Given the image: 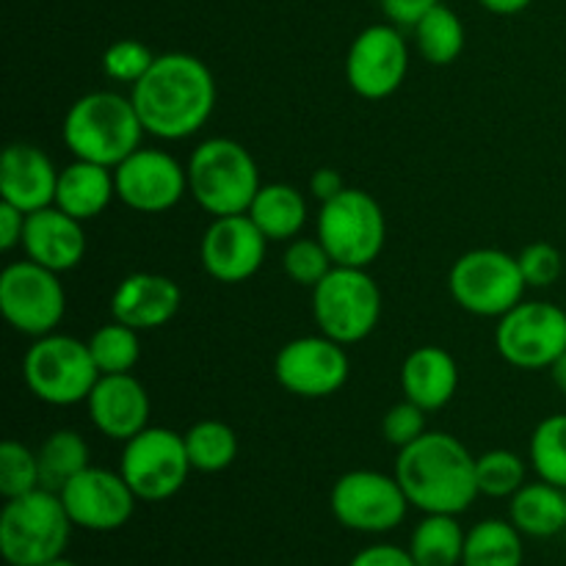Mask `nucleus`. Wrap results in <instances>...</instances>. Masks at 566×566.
Wrapping results in <instances>:
<instances>
[{
	"mask_svg": "<svg viewBox=\"0 0 566 566\" xmlns=\"http://www.w3.org/2000/svg\"><path fill=\"white\" fill-rule=\"evenodd\" d=\"M133 105L144 130L164 142H180L208 125L216 108V77L191 53H164L133 86Z\"/></svg>",
	"mask_w": 566,
	"mask_h": 566,
	"instance_id": "nucleus-1",
	"label": "nucleus"
},
{
	"mask_svg": "<svg viewBox=\"0 0 566 566\" xmlns=\"http://www.w3.org/2000/svg\"><path fill=\"white\" fill-rule=\"evenodd\" d=\"M396 479L409 506L423 514H462L479 492L475 457L446 431H426L396 459Z\"/></svg>",
	"mask_w": 566,
	"mask_h": 566,
	"instance_id": "nucleus-2",
	"label": "nucleus"
},
{
	"mask_svg": "<svg viewBox=\"0 0 566 566\" xmlns=\"http://www.w3.org/2000/svg\"><path fill=\"white\" fill-rule=\"evenodd\" d=\"M144 125L130 97L116 92H88L64 116V144L75 158L116 169L142 147Z\"/></svg>",
	"mask_w": 566,
	"mask_h": 566,
	"instance_id": "nucleus-3",
	"label": "nucleus"
},
{
	"mask_svg": "<svg viewBox=\"0 0 566 566\" xmlns=\"http://www.w3.org/2000/svg\"><path fill=\"white\" fill-rule=\"evenodd\" d=\"M188 193L213 219L247 213L260 191V171L252 153L235 138H208L186 164Z\"/></svg>",
	"mask_w": 566,
	"mask_h": 566,
	"instance_id": "nucleus-4",
	"label": "nucleus"
},
{
	"mask_svg": "<svg viewBox=\"0 0 566 566\" xmlns=\"http://www.w3.org/2000/svg\"><path fill=\"white\" fill-rule=\"evenodd\" d=\"M72 528L59 492L33 490L6 501L0 512V553L9 566H44L64 558Z\"/></svg>",
	"mask_w": 566,
	"mask_h": 566,
	"instance_id": "nucleus-5",
	"label": "nucleus"
},
{
	"mask_svg": "<svg viewBox=\"0 0 566 566\" xmlns=\"http://www.w3.org/2000/svg\"><path fill=\"white\" fill-rule=\"evenodd\" d=\"M22 376L28 390L39 401L50 407H75L88 401L99 370L88 352V343L50 332L44 337H33L22 359Z\"/></svg>",
	"mask_w": 566,
	"mask_h": 566,
	"instance_id": "nucleus-6",
	"label": "nucleus"
},
{
	"mask_svg": "<svg viewBox=\"0 0 566 566\" xmlns=\"http://www.w3.org/2000/svg\"><path fill=\"white\" fill-rule=\"evenodd\" d=\"M313 315L321 335L354 346L374 335L381 318V291L368 269L335 265L313 287Z\"/></svg>",
	"mask_w": 566,
	"mask_h": 566,
	"instance_id": "nucleus-7",
	"label": "nucleus"
},
{
	"mask_svg": "<svg viewBox=\"0 0 566 566\" xmlns=\"http://www.w3.org/2000/svg\"><path fill=\"white\" fill-rule=\"evenodd\" d=\"M318 241L332 254L335 265L368 269L376 263L387 241V221L381 205L363 188H346L321 205Z\"/></svg>",
	"mask_w": 566,
	"mask_h": 566,
	"instance_id": "nucleus-8",
	"label": "nucleus"
},
{
	"mask_svg": "<svg viewBox=\"0 0 566 566\" xmlns=\"http://www.w3.org/2000/svg\"><path fill=\"white\" fill-rule=\"evenodd\" d=\"M451 296L464 313L501 318L523 302L528 282L517 258L503 249H473L453 263L448 274Z\"/></svg>",
	"mask_w": 566,
	"mask_h": 566,
	"instance_id": "nucleus-9",
	"label": "nucleus"
},
{
	"mask_svg": "<svg viewBox=\"0 0 566 566\" xmlns=\"http://www.w3.org/2000/svg\"><path fill=\"white\" fill-rule=\"evenodd\" d=\"M186 440L164 426H147L125 442L119 473L138 501L160 503L175 497L191 473Z\"/></svg>",
	"mask_w": 566,
	"mask_h": 566,
	"instance_id": "nucleus-10",
	"label": "nucleus"
},
{
	"mask_svg": "<svg viewBox=\"0 0 566 566\" xmlns=\"http://www.w3.org/2000/svg\"><path fill=\"white\" fill-rule=\"evenodd\" d=\"M0 310L11 329L28 337H44L64 321V285L55 271L25 258L6 265L0 274Z\"/></svg>",
	"mask_w": 566,
	"mask_h": 566,
	"instance_id": "nucleus-11",
	"label": "nucleus"
},
{
	"mask_svg": "<svg viewBox=\"0 0 566 566\" xmlns=\"http://www.w3.org/2000/svg\"><path fill=\"white\" fill-rule=\"evenodd\" d=\"M495 348L523 370L551 368L566 352V310L553 302H520L497 318Z\"/></svg>",
	"mask_w": 566,
	"mask_h": 566,
	"instance_id": "nucleus-12",
	"label": "nucleus"
},
{
	"mask_svg": "<svg viewBox=\"0 0 566 566\" xmlns=\"http://www.w3.org/2000/svg\"><path fill=\"white\" fill-rule=\"evenodd\" d=\"M329 506L343 528L359 534H387L398 528L409 512V501L396 475L376 470H352L340 475L332 486Z\"/></svg>",
	"mask_w": 566,
	"mask_h": 566,
	"instance_id": "nucleus-13",
	"label": "nucleus"
},
{
	"mask_svg": "<svg viewBox=\"0 0 566 566\" xmlns=\"http://www.w3.org/2000/svg\"><path fill=\"white\" fill-rule=\"evenodd\" d=\"M352 374L346 346L326 335H307L276 352L274 376L282 390L298 398H329L343 390Z\"/></svg>",
	"mask_w": 566,
	"mask_h": 566,
	"instance_id": "nucleus-14",
	"label": "nucleus"
},
{
	"mask_svg": "<svg viewBox=\"0 0 566 566\" xmlns=\"http://www.w3.org/2000/svg\"><path fill=\"white\" fill-rule=\"evenodd\" d=\"M409 70V48L398 25H368L346 55V81L363 99H387L401 88Z\"/></svg>",
	"mask_w": 566,
	"mask_h": 566,
	"instance_id": "nucleus-15",
	"label": "nucleus"
},
{
	"mask_svg": "<svg viewBox=\"0 0 566 566\" xmlns=\"http://www.w3.org/2000/svg\"><path fill=\"white\" fill-rule=\"evenodd\" d=\"M116 199L136 213H166L188 193V169L164 149L127 155L114 169Z\"/></svg>",
	"mask_w": 566,
	"mask_h": 566,
	"instance_id": "nucleus-16",
	"label": "nucleus"
},
{
	"mask_svg": "<svg viewBox=\"0 0 566 566\" xmlns=\"http://www.w3.org/2000/svg\"><path fill=\"white\" fill-rule=\"evenodd\" d=\"M59 495L72 525L83 531H97V534L119 531L122 525L130 523L138 501L122 473H111L103 468H86Z\"/></svg>",
	"mask_w": 566,
	"mask_h": 566,
	"instance_id": "nucleus-17",
	"label": "nucleus"
},
{
	"mask_svg": "<svg viewBox=\"0 0 566 566\" xmlns=\"http://www.w3.org/2000/svg\"><path fill=\"white\" fill-rule=\"evenodd\" d=\"M265 247H269V238L247 213L221 216L205 230L199 258L216 282L238 285L258 274L265 260Z\"/></svg>",
	"mask_w": 566,
	"mask_h": 566,
	"instance_id": "nucleus-18",
	"label": "nucleus"
},
{
	"mask_svg": "<svg viewBox=\"0 0 566 566\" xmlns=\"http://www.w3.org/2000/svg\"><path fill=\"white\" fill-rule=\"evenodd\" d=\"M94 429L116 442H127L149 426V396L133 374L99 376L88 396Z\"/></svg>",
	"mask_w": 566,
	"mask_h": 566,
	"instance_id": "nucleus-19",
	"label": "nucleus"
},
{
	"mask_svg": "<svg viewBox=\"0 0 566 566\" xmlns=\"http://www.w3.org/2000/svg\"><path fill=\"white\" fill-rule=\"evenodd\" d=\"M182 291L175 280L153 271H136L116 285L111 315L136 332L160 329L180 313Z\"/></svg>",
	"mask_w": 566,
	"mask_h": 566,
	"instance_id": "nucleus-20",
	"label": "nucleus"
},
{
	"mask_svg": "<svg viewBox=\"0 0 566 566\" xmlns=\"http://www.w3.org/2000/svg\"><path fill=\"white\" fill-rule=\"evenodd\" d=\"M59 169L53 160L33 144H9L0 160V202L36 213L55 202Z\"/></svg>",
	"mask_w": 566,
	"mask_h": 566,
	"instance_id": "nucleus-21",
	"label": "nucleus"
},
{
	"mask_svg": "<svg viewBox=\"0 0 566 566\" xmlns=\"http://www.w3.org/2000/svg\"><path fill=\"white\" fill-rule=\"evenodd\" d=\"M22 249H25L28 260L55 271V274L77 269L81 260L86 258L83 221L72 219L70 213H64L55 205L36 210V213H28Z\"/></svg>",
	"mask_w": 566,
	"mask_h": 566,
	"instance_id": "nucleus-22",
	"label": "nucleus"
},
{
	"mask_svg": "<svg viewBox=\"0 0 566 566\" xmlns=\"http://www.w3.org/2000/svg\"><path fill=\"white\" fill-rule=\"evenodd\" d=\"M403 398L418 403L423 412L448 407L459 390V365L446 348L420 346L403 359L401 368Z\"/></svg>",
	"mask_w": 566,
	"mask_h": 566,
	"instance_id": "nucleus-23",
	"label": "nucleus"
},
{
	"mask_svg": "<svg viewBox=\"0 0 566 566\" xmlns=\"http://www.w3.org/2000/svg\"><path fill=\"white\" fill-rule=\"evenodd\" d=\"M114 197V169L75 158L70 166L59 171V188H55L53 205L64 210V213H70L72 219L92 221L108 208Z\"/></svg>",
	"mask_w": 566,
	"mask_h": 566,
	"instance_id": "nucleus-24",
	"label": "nucleus"
},
{
	"mask_svg": "<svg viewBox=\"0 0 566 566\" xmlns=\"http://www.w3.org/2000/svg\"><path fill=\"white\" fill-rule=\"evenodd\" d=\"M512 525L531 539H551L566 531V490L547 481H531L509 503Z\"/></svg>",
	"mask_w": 566,
	"mask_h": 566,
	"instance_id": "nucleus-25",
	"label": "nucleus"
},
{
	"mask_svg": "<svg viewBox=\"0 0 566 566\" xmlns=\"http://www.w3.org/2000/svg\"><path fill=\"white\" fill-rule=\"evenodd\" d=\"M247 216L269 241H287V238H296L307 224V199L287 182H269V186H260Z\"/></svg>",
	"mask_w": 566,
	"mask_h": 566,
	"instance_id": "nucleus-26",
	"label": "nucleus"
},
{
	"mask_svg": "<svg viewBox=\"0 0 566 566\" xmlns=\"http://www.w3.org/2000/svg\"><path fill=\"white\" fill-rule=\"evenodd\" d=\"M468 534L459 525L457 514H426L412 531L409 553L418 566H459L464 556Z\"/></svg>",
	"mask_w": 566,
	"mask_h": 566,
	"instance_id": "nucleus-27",
	"label": "nucleus"
},
{
	"mask_svg": "<svg viewBox=\"0 0 566 566\" xmlns=\"http://www.w3.org/2000/svg\"><path fill=\"white\" fill-rule=\"evenodd\" d=\"M523 534L512 520H481L468 531L462 566H523Z\"/></svg>",
	"mask_w": 566,
	"mask_h": 566,
	"instance_id": "nucleus-28",
	"label": "nucleus"
},
{
	"mask_svg": "<svg viewBox=\"0 0 566 566\" xmlns=\"http://www.w3.org/2000/svg\"><path fill=\"white\" fill-rule=\"evenodd\" d=\"M39 475H42V490L61 492L77 473L92 468V451L88 442L77 431L61 429L53 431L48 440L39 446Z\"/></svg>",
	"mask_w": 566,
	"mask_h": 566,
	"instance_id": "nucleus-29",
	"label": "nucleus"
},
{
	"mask_svg": "<svg viewBox=\"0 0 566 566\" xmlns=\"http://www.w3.org/2000/svg\"><path fill=\"white\" fill-rule=\"evenodd\" d=\"M415 42L420 55L434 66H448L462 55L464 25L459 14L448 6L437 3L423 20L415 25Z\"/></svg>",
	"mask_w": 566,
	"mask_h": 566,
	"instance_id": "nucleus-30",
	"label": "nucleus"
},
{
	"mask_svg": "<svg viewBox=\"0 0 566 566\" xmlns=\"http://www.w3.org/2000/svg\"><path fill=\"white\" fill-rule=\"evenodd\" d=\"M191 468L199 473H221L238 457V437L221 420H199L182 434Z\"/></svg>",
	"mask_w": 566,
	"mask_h": 566,
	"instance_id": "nucleus-31",
	"label": "nucleus"
},
{
	"mask_svg": "<svg viewBox=\"0 0 566 566\" xmlns=\"http://www.w3.org/2000/svg\"><path fill=\"white\" fill-rule=\"evenodd\" d=\"M88 352H92L94 365H97L99 376L111 374H133V368L142 359V343H138V332L130 326L105 324L88 337Z\"/></svg>",
	"mask_w": 566,
	"mask_h": 566,
	"instance_id": "nucleus-32",
	"label": "nucleus"
},
{
	"mask_svg": "<svg viewBox=\"0 0 566 566\" xmlns=\"http://www.w3.org/2000/svg\"><path fill=\"white\" fill-rule=\"evenodd\" d=\"M531 468L547 484L566 490V415H551L531 434Z\"/></svg>",
	"mask_w": 566,
	"mask_h": 566,
	"instance_id": "nucleus-33",
	"label": "nucleus"
},
{
	"mask_svg": "<svg viewBox=\"0 0 566 566\" xmlns=\"http://www.w3.org/2000/svg\"><path fill=\"white\" fill-rule=\"evenodd\" d=\"M525 473L528 468L523 459L503 448L475 457V481L479 492L486 497H512L525 484Z\"/></svg>",
	"mask_w": 566,
	"mask_h": 566,
	"instance_id": "nucleus-34",
	"label": "nucleus"
},
{
	"mask_svg": "<svg viewBox=\"0 0 566 566\" xmlns=\"http://www.w3.org/2000/svg\"><path fill=\"white\" fill-rule=\"evenodd\" d=\"M33 490H42L36 451L17 440H6L0 446V495L11 501Z\"/></svg>",
	"mask_w": 566,
	"mask_h": 566,
	"instance_id": "nucleus-35",
	"label": "nucleus"
},
{
	"mask_svg": "<svg viewBox=\"0 0 566 566\" xmlns=\"http://www.w3.org/2000/svg\"><path fill=\"white\" fill-rule=\"evenodd\" d=\"M282 269H285V274L291 276L296 285L313 291V287L335 269V260H332V254L326 252V247L318 238H315V241H310V238H296V241L287 243L285 254H282Z\"/></svg>",
	"mask_w": 566,
	"mask_h": 566,
	"instance_id": "nucleus-36",
	"label": "nucleus"
},
{
	"mask_svg": "<svg viewBox=\"0 0 566 566\" xmlns=\"http://www.w3.org/2000/svg\"><path fill=\"white\" fill-rule=\"evenodd\" d=\"M155 59L158 55L147 48L138 39H119V42L111 44L103 53V72L105 77L116 83H127V86H136L149 70H153Z\"/></svg>",
	"mask_w": 566,
	"mask_h": 566,
	"instance_id": "nucleus-37",
	"label": "nucleus"
},
{
	"mask_svg": "<svg viewBox=\"0 0 566 566\" xmlns=\"http://www.w3.org/2000/svg\"><path fill=\"white\" fill-rule=\"evenodd\" d=\"M517 263L525 282H528V287H551L564 271L562 252H558L553 243L545 241L528 243V247L517 254Z\"/></svg>",
	"mask_w": 566,
	"mask_h": 566,
	"instance_id": "nucleus-38",
	"label": "nucleus"
},
{
	"mask_svg": "<svg viewBox=\"0 0 566 566\" xmlns=\"http://www.w3.org/2000/svg\"><path fill=\"white\" fill-rule=\"evenodd\" d=\"M381 434H385V440L390 442L392 448L401 451V448L412 446L415 440H420V437L426 434V412L418 403L403 398L401 403H392V407L387 409L385 420H381Z\"/></svg>",
	"mask_w": 566,
	"mask_h": 566,
	"instance_id": "nucleus-39",
	"label": "nucleus"
},
{
	"mask_svg": "<svg viewBox=\"0 0 566 566\" xmlns=\"http://www.w3.org/2000/svg\"><path fill=\"white\" fill-rule=\"evenodd\" d=\"M387 20L398 28H415L440 0H379Z\"/></svg>",
	"mask_w": 566,
	"mask_h": 566,
	"instance_id": "nucleus-40",
	"label": "nucleus"
},
{
	"mask_svg": "<svg viewBox=\"0 0 566 566\" xmlns=\"http://www.w3.org/2000/svg\"><path fill=\"white\" fill-rule=\"evenodd\" d=\"M348 566H418V564H415L409 547L403 551V547L398 545H370L365 547V551H359Z\"/></svg>",
	"mask_w": 566,
	"mask_h": 566,
	"instance_id": "nucleus-41",
	"label": "nucleus"
},
{
	"mask_svg": "<svg viewBox=\"0 0 566 566\" xmlns=\"http://www.w3.org/2000/svg\"><path fill=\"white\" fill-rule=\"evenodd\" d=\"M28 213L9 202H0V249L11 252V249L22 247V232H25Z\"/></svg>",
	"mask_w": 566,
	"mask_h": 566,
	"instance_id": "nucleus-42",
	"label": "nucleus"
},
{
	"mask_svg": "<svg viewBox=\"0 0 566 566\" xmlns=\"http://www.w3.org/2000/svg\"><path fill=\"white\" fill-rule=\"evenodd\" d=\"M346 188L348 186H346V180H343L340 171L329 169V166H324V169H318L313 177H310V193H313L321 205L329 202V199H335L337 193H343Z\"/></svg>",
	"mask_w": 566,
	"mask_h": 566,
	"instance_id": "nucleus-43",
	"label": "nucleus"
},
{
	"mask_svg": "<svg viewBox=\"0 0 566 566\" xmlns=\"http://www.w3.org/2000/svg\"><path fill=\"white\" fill-rule=\"evenodd\" d=\"M479 3L484 6L486 11H492V14L512 17V14H520V11L528 9L531 0H479Z\"/></svg>",
	"mask_w": 566,
	"mask_h": 566,
	"instance_id": "nucleus-44",
	"label": "nucleus"
},
{
	"mask_svg": "<svg viewBox=\"0 0 566 566\" xmlns=\"http://www.w3.org/2000/svg\"><path fill=\"white\" fill-rule=\"evenodd\" d=\"M551 376H553V385H556L566 396V352L551 365Z\"/></svg>",
	"mask_w": 566,
	"mask_h": 566,
	"instance_id": "nucleus-45",
	"label": "nucleus"
},
{
	"mask_svg": "<svg viewBox=\"0 0 566 566\" xmlns=\"http://www.w3.org/2000/svg\"><path fill=\"white\" fill-rule=\"evenodd\" d=\"M44 566H77L75 562H66V558H55V562L44 564Z\"/></svg>",
	"mask_w": 566,
	"mask_h": 566,
	"instance_id": "nucleus-46",
	"label": "nucleus"
}]
</instances>
